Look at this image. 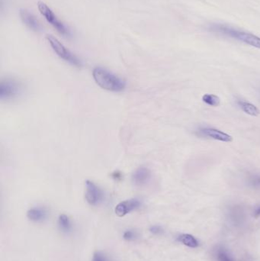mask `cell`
<instances>
[{
    "label": "cell",
    "instance_id": "2e32d148",
    "mask_svg": "<svg viewBox=\"0 0 260 261\" xmlns=\"http://www.w3.org/2000/svg\"><path fill=\"white\" fill-rule=\"evenodd\" d=\"M58 225L61 228V231L65 232H70L72 229V224H71L70 219L67 215L62 214L58 218Z\"/></svg>",
    "mask_w": 260,
    "mask_h": 261
},
{
    "label": "cell",
    "instance_id": "9a60e30c",
    "mask_svg": "<svg viewBox=\"0 0 260 261\" xmlns=\"http://www.w3.org/2000/svg\"><path fill=\"white\" fill-rule=\"evenodd\" d=\"M202 102L205 103L206 105L212 107H217L221 104V99L219 96L214 94H204L201 98Z\"/></svg>",
    "mask_w": 260,
    "mask_h": 261
},
{
    "label": "cell",
    "instance_id": "ffe728a7",
    "mask_svg": "<svg viewBox=\"0 0 260 261\" xmlns=\"http://www.w3.org/2000/svg\"><path fill=\"white\" fill-rule=\"evenodd\" d=\"M150 231L151 233L157 235H160L163 232V228L160 225H153V226L150 227Z\"/></svg>",
    "mask_w": 260,
    "mask_h": 261
},
{
    "label": "cell",
    "instance_id": "30bf717a",
    "mask_svg": "<svg viewBox=\"0 0 260 261\" xmlns=\"http://www.w3.org/2000/svg\"><path fill=\"white\" fill-rule=\"evenodd\" d=\"M20 17H21V19H22L23 23L30 29L32 30L34 32H40L41 31V25L38 22V20L32 13H30L28 10H20Z\"/></svg>",
    "mask_w": 260,
    "mask_h": 261
},
{
    "label": "cell",
    "instance_id": "d6986e66",
    "mask_svg": "<svg viewBox=\"0 0 260 261\" xmlns=\"http://www.w3.org/2000/svg\"><path fill=\"white\" fill-rule=\"evenodd\" d=\"M92 261H109V258L103 252H96L93 255Z\"/></svg>",
    "mask_w": 260,
    "mask_h": 261
},
{
    "label": "cell",
    "instance_id": "5bb4252c",
    "mask_svg": "<svg viewBox=\"0 0 260 261\" xmlns=\"http://www.w3.org/2000/svg\"><path fill=\"white\" fill-rule=\"evenodd\" d=\"M214 258L216 261H235L230 252L222 246L217 247L214 250Z\"/></svg>",
    "mask_w": 260,
    "mask_h": 261
},
{
    "label": "cell",
    "instance_id": "44dd1931",
    "mask_svg": "<svg viewBox=\"0 0 260 261\" xmlns=\"http://www.w3.org/2000/svg\"><path fill=\"white\" fill-rule=\"evenodd\" d=\"M254 216L256 218H260V205H258L257 208H255L254 212Z\"/></svg>",
    "mask_w": 260,
    "mask_h": 261
},
{
    "label": "cell",
    "instance_id": "5b68a950",
    "mask_svg": "<svg viewBox=\"0 0 260 261\" xmlns=\"http://www.w3.org/2000/svg\"><path fill=\"white\" fill-rule=\"evenodd\" d=\"M22 91V84L15 79H3L0 83V99L2 100L15 99Z\"/></svg>",
    "mask_w": 260,
    "mask_h": 261
},
{
    "label": "cell",
    "instance_id": "9c48e42d",
    "mask_svg": "<svg viewBox=\"0 0 260 261\" xmlns=\"http://www.w3.org/2000/svg\"><path fill=\"white\" fill-rule=\"evenodd\" d=\"M132 182L136 186L147 184L151 179V172L147 167H139L132 174Z\"/></svg>",
    "mask_w": 260,
    "mask_h": 261
},
{
    "label": "cell",
    "instance_id": "277c9868",
    "mask_svg": "<svg viewBox=\"0 0 260 261\" xmlns=\"http://www.w3.org/2000/svg\"><path fill=\"white\" fill-rule=\"evenodd\" d=\"M38 8L41 15L45 17L47 22L50 25H52L61 35L66 37L70 36L69 30L68 29V28H66V25L63 22H61L58 19L55 12L51 10V8L46 3L42 2V1H39L38 2Z\"/></svg>",
    "mask_w": 260,
    "mask_h": 261
},
{
    "label": "cell",
    "instance_id": "7a4b0ae2",
    "mask_svg": "<svg viewBox=\"0 0 260 261\" xmlns=\"http://www.w3.org/2000/svg\"><path fill=\"white\" fill-rule=\"evenodd\" d=\"M210 28L212 32L227 35L234 39L238 40L243 43L260 49V38L257 35H253L249 32H243V31H239V30L234 29L227 25H220V24L211 25Z\"/></svg>",
    "mask_w": 260,
    "mask_h": 261
},
{
    "label": "cell",
    "instance_id": "ac0fdd59",
    "mask_svg": "<svg viewBox=\"0 0 260 261\" xmlns=\"http://www.w3.org/2000/svg\"><path fill=\"white\" fill-rule=\"evenodd\" d=\"M123 238L128 242H132L137 238V234L133 230H127L124 233Z\"/></svg>",
    "mask_w": 260,
    "mask_h": 261
},
{
    "label": "cell",
    "instance_id": "7c38bea8",
    "mask_svg": "<svg viewBox=\"0 0 260 261\" xmlns=\"http://www.w3.org/2000/svg\"><path fill=\"white\" fill-rule=\"evenodd\" d=\"M239 107L241 108V110L246 114L249 116H253V117H257L260 115V110L257 108V106L250 103V102L246 101L244 99H238L237 102Z\"/></svg>",
    "mask_w": 260,
    "mask_h": 261
},
{
    "label": "cell",
    "instance_id": "8992f818",
    "mask_svg": "<svg viewBox=\"0 0 260 261\" xmlns=\"http://www.w3.org/2000/svg\"><path fill=\"white\" fill-rule=\"evenodd\" d=\"M197 135L207 137L213 140H218L221 142L230 143L233 141L231 134L224 132L223 130L212 127H201L197 129Z\"/></svg>",
    "mask_w": 260,
    "mask_h": 261
},
{
    "label": "cell",
    "instance_id": "4fadbf2b",
    "mask_svg": "<svg viewBox=\"0 0 260 261\" xmlns=\"http://www.w3.org/2000/svg\"><path fill=\"white\" fill-rule=\"evenodd\" d=\"M177 241L190 248H196L199 246V242L197 238L190 234H181L177 238Z\"/></svg>",
    "mask_w": 260,
    "mask_h": 261
},
{
    "label": "cell",
    "instance_id": "ba28073f",
    "mask_svg": "<svg viewBox=\"0 0 260 261\" xmlns=\"http://www.w3.org/2000/svg\"><path fill=\"white\" fill-rule=\"evenodd\" d=\"M140 205H141V202L140 200L137 198H130V199L126 200L118 204L115 212L118 216L124 217L131 212L133 210L137 209Z\"/></svg>",
    "mask_w": 260,
    "mask_h": 261
},
{
    "label": "cell",
    "instance_id": "8fae6325",
    "mask_svg": "<svg viewBox=\"0 0 260 261\" xmlns=\"http://www.w3.org/2000/svg\"><path fill=\"white\" fill-rule=\"evenodd\" d=\"M48 216L47 210L43 207H34L30 208L27 212V217L32 222H42Z\"/></svg>",
    "mask_w": 260,
    "mask_h": 261
},
{
    "label": "cell",
    "instance_id": "3957f363",
    "mask_svg": "<svg viewBox=\"0 0 260 261\" xmlns=\"http://www.w3.org/2000/svg\"><path fill=\"white\" fill-rule=\"evenodd\" d=\"M47 40L54 52L61 59L65 60V62H68L73 66H77V67L82 66V62H80V60L76 55H73L69 50H68L63 44L61 43L58 38L52 35H48Z\"/></svg>",
    "mask_w": 260,
    "mask_h": 261
},
{
    "label": "cell",
    "instance_id": "7402d4cb",
    "mask_svg": "<svg viewBox=\"0 0 260 261\" xmlns=\"http://www.w3.org/2000/svg\"><path fill=\"white\" fill-rule=\"evenodd\" d=\"M114 175V179H120L121 176H122V174H118V173H115V174H113Z\"/></svg>",
    "mask_w": 260,
    "mask_h": 261
},
{
    "label": "cell",
    "instance_id": "52a82bcc",
    "mask_svg": "<svg viewBox=\"0 0 260 261\" xmlns=\"http://www.w3.org/2000/svg\"><path fill=\"white\" fill-rule=\"evenodd\" d=\"M85 185H86L85 197L88 203L92 205L99 204L103 198V193L101 189L90 180H86Z\"/></svg>",
    "mask_w": 260,
    "mask_h": 261
},
{
    "label": "cell",
    "instance_id": "e0dca14e",
    "mask_svg": "<svg viewBox=\"0 0 260 261\" xmlns=\"http://www.w3.org/2000/svg\"><path fill=\"white\" fill-rule=\"evenodd\" d=\"M248 185L256 190H260V174H253L250 176L248 180Z\"/></svg>",
    "mask_w": 260,
    "mask_h": 261
},
{
    "label": "cell",
    "instance_id": "6da1fadb",
    "mask_svg": "<svg viewBox=\"0 0 260 261\" xmlns=\"http://www.w3.org/2000/svg\"><path fill=\"white\" fill-rule=\"evenodd\" d=\"M92 76L96 83L108 91L122 92L126 89V82L122 78L102 67L94 68Z\"/></svg>",
    "mask_w": 260,
    "mask_h": 261
}]
</instances>
